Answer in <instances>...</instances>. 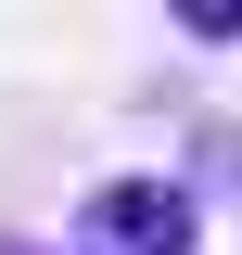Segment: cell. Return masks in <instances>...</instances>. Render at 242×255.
<instances>
[{"instance_id":"1","label":"cell","mask_w":242,"mask_h":255,"mask_svg":"<svg viewBox=\"0 0 242 255\" xmlns=\"http://www.w3.org/2000/svg\"><path fill=\"white\" fill-rule=\"evenodd\" d=\"M90 243L102 255H191V191L179 179H115L90 204Z\"/></svg>"},{"instance_id":"2","label":"cell","mask_w":242,"mask_h":255,"mask_svg":"<svg viewBox=\"0 0 242 255\" xmlns=\"http://www.w3.org/2000/svg\"><path fill=\"white\" fill-rule=\"evenodd\" d=\"M0 255H13V243H0Z\"/></svg>"}]
</instances>
